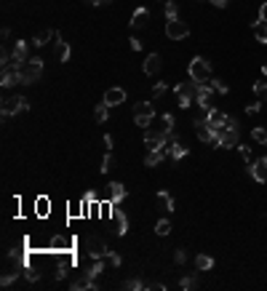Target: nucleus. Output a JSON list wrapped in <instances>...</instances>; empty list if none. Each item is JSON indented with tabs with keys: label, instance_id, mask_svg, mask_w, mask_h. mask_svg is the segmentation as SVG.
Here are the masks:
<instances>
[{
	"label": "nucleus",
	"instance_id": "49",
	"mask_svg": "<svg viewBox=\"0 0 267 291\" xmlns=\"http://www.w3.org/2000/svg\"><path fill=\"white\" fill-rule=\"evenodd\" d=\"M259 19L267 22V3H262V8H259Z\"/></svg>",
	"mask_w": 267,
	"mask_h": 291
},
{
	"label": "nucleus",
	"instance_id": "56",
	"mask_svg": "<svg viewBox=\"0 0 267 291\" xmlns=\"http://www.w3.org/2000/svg\"><path fill=\"white\" fill-rule=\"evenodd\" d=\"M198 3H203V0H198Z\"/></svg>",
	"mask_w": 267,
	"mask_h": 291
},
{
	"label": "nucleus",
	"instance_id": "54",
	"mask_svg": "<svg viewBox=\"0 0 267 291\" xmlns=\"http://www.w3.org/2000/svg\"><path fill=\"white\" fill-rule=\"evenodd\" d=\"M259 160H262V163H265V166H267V155H265V158H259Z\"/></svg>",
	"mask_w": 267,
	"mask_h": 291
},
{
	"label": "nucleus",
	"instance_id": "14",
	"mask_svg": "<svg viewBox=\"0 0 267 291\" xmlns=\"http://www.w3.org/2000/svg\"><path fill=\"white\" fill-rule=\"evenodd\" d=\"M102 102H105L107 107H118V105H123V102H126V91L123 88H107Z\"/></svg>",
	"mask_w": 267,
	"mask_h": 291
},
{
	"label": "nucleus",
	"instance_id": "12",
	"mask_svg": "<svg viewBox=\"0 0 267 291\" xmlns=\"http://www.w3.org/2000/svg\"><path fill=\"white\" fill-rule=\"evenodd\" d=\"M126 195H129V192H126V187L120 185V182H110V185H107V190H105V198H107V201H112V203L126 201Z\"/></svg>",
	"mask_w": 267,
	"mask_h": 291
},
{
	"label": "nucleus",
	"instance_id": "30",
	"mask_svg": "<svg viewBox=\"0 0 267 291\" xmlns=\"http://www.w3.org/2000/svg\"><path fill=\"white\" fill-rule=\"evenodd\" d=\"M53 248H59V254H62V251H72V248H75V238H72V235H67V238L56 240Z\"/></svg>",
	"mask_w": 267,
	"mask_h": 291
},
{
	"label": "nucleus",
	"instance_id": "2",
	"mask_svg": "<svg viewBox=\"0 0 267 291\" xmlns=\"http://www.w3.org/2000/svg\"><path fill=\"white\" fill-rule=\"evenodd\" d=\"M187 72H190V80H195V83H206L211 78V64H209V59H203V56H195L190 62V67H187Z\"/></svg>",
	"mask_w": 267,
	"mask_h": 291
},
{
	"label": "nucleus",
	"instance_id": "25",
	"mask_svg": "<svg viewBox=\"0 0 267 291\" xmlns=\"http://www.w3.org/2000/svg\"><path fill=\"white\" fill-rule=\"evenodd\" d=\"M53 56H56L59 62H67V59H70V46H67L62 38L56 40V48H53Z\"/></svg>",
	"mask_w": 267,
	"mask_h": 291
},
{
	"label": "nucleus",
	"instance_id": "18",
	"mask_svg": "<svg viewBox=\"0 0 267 291\" xmlns=\"http://www.w3.org/2000/svg\"><path fill=\"white\" fill-rule=\"evenodd\" d=\"M248 171H251V177L257 179L259 185H265V182H267V166L262 160H254L251 166H248Z\"/></svg>",
	"mask_w": 267,
	"mask_h": 291
},
{
	"label": "nucleus",
	"instance_id": "13",
	"mask_svg": "<svg viewBox=\"0 0 267 291\" xmlns=\"http://www.w3.org/2000/svg\"><path fill=\"white\" fill-rule=\"evenodd\" d=\"M112 222H115V230H118V235L123 238V235L129 233V214H126L123 209H112Z\"/></svg>",
	"mask_w": 267,
	"mask_h": 291
},
{
	"label": "nucleus",
	"instance_id": "26",
	"mask_svg": "<svg viewBox=\"0 0 267 291\" xmlns=\"http://www.w3.org/2000/svg\"><path fill=\"white\" fill-rule=\"evenodd\" d=\"M195 267L200 272L211 270V267H214V257H209V254H198V257H195Z\"/></svg>",
	"mask_w": 267,
	"mask_h": 291
},
{
	"label": "nucleus",
	"instance_id": "16",
	"mask_svg": "<svg viewBox=\"0 0 267 291\" xmlns=\"http://www.w3.org/2000/svg\"><path fill=\"white\" fill-rule=\"evenodd\" d=\"M19 83H24L22 70H8V72H3V80H0V86H3V88H14V86H19Z\"/></svg>",
	"mask_w": 267,
	"mask_h": 291
},
{
	"label": "nucleus",
	"instance_id": "23",
	"mask_svg": "<svg viewBox=\"0 0 267 291\" xmlns=\"http://www.w3.org/2000/svg\"><path fill=\"white\" fill-rule=\"evenodd\" d=\"M83 272H86V275L91 278V281H96V278H99L102 272H105V262H102V259H94V262H91Z\"/></svg>",
	"mask_w": 267,
	"mask_h": 291
},
{
	"label": "nucleus",
	"instance_id": "37",
	"mask_svg": "<svg viewBox=\"0 0 267 291\" xmlns=\"http://www.w3.org/2000/svg\"><path fill=\"white\" fill-rule=\"evenodd\" d=\"M168 233H171V222L168 219H160L155 224V235H168Z\"/></svg>",
	"mask_w": 267,
	"mask_h": 291
},
{
	"label": "nucleus",
	"instance_id": "28",
	"mask_svg": "<svg viewBox=\"0 0 267 291\" xmlns=\"http://www.w3.org/2000/svg\"><path fill=\"white\" fill-rule=\"evenodd\" d=\"M94 118H96V123H107V120H110V107L102 102V105L94 110Z\"/></svg>",
	"mask_w": 267,
	"mask_h": 291
},
{
	"label": "nucleus",
	"instance_id": "41",
	"mask_svg": "<svg viewBox=\"0 0 267 291\" xmlns=\"http://www.w3.org/2000/svg\"><path fill=\"white\" fill-rule=\"evenodd\" d=\"M22 275H24V281H27V283H35V281L40 278V272H35V270L24 267V272H22Z\"/></svg>",
	"mask_w": 267,
	"mask_h": 291
},
{
	"label": "nucleus",
	"instance_id": "35",
	"mask_svg": "<svg viewBox=\"0 0 267 291\" xmlns=\"http://www.w3.org/2000/svg\"><path fill=\"white\" fill-rule=\"evenodd\" d=\"M185 155H187V147H185L182 142H177V144L171 147V158H174V160H182Z\"/></svg>",
	"mask_w": 267,
	"mask_h": 291
},
{
	"label": "nucleus",
	"instance_id": "29",
	"mask_svg": "<svg viewBox=\"0 0 267 291\" xmlns=\"http://www.w3.org/2000/svg\"><path fill=\"white\" fill-rule=\"evenodd\" d=\"M51 35H53L51 29H40V32H35V35H32V43L40 48V46H46L48 40H51Z\"/></svg>",
	"mask_w": 267,
	"mask_h": 291
},
{
	"label": "nucleus",
	"instance_id": "27",
	"mask_svg": "<svg viewBox=\"0 0 267 291\" xmlns=\"http://www.w3.org/2000/svg\"><path fill=\"white\" fill-rule=\"evenodd\" d=\"M163 14H166V22L179 19V5H177V0H166V8H163Z\"/></svg>",
	"mask_w": 267,
	"mask_h": 291
},
{
	"label": "nucleus",
	"instance_id": "15",
	"mask_svg": "<svg viewBox=\"0 0 267 291\" xmlns=\"http://www.w3.org/2000/svg\"><path fill=\"white\" fill-rule=\"evenodd\" d=\"M160 53H150L147 59H144V64H142V72L144 75H158L160 72Z\"/></svg>",
	"mask_w": 267,
	"mask_h": 291
},
{
	"label": "nucleus",
	"instance_id": "24",
	"mask_svg": "<svg viewBox=\"0 0 267 291\" xmlns=\"http://www.w3.org/2000/svg\"><path fill=\"white\" fill-rule=\"evenodd\" d=\"M48 211H51V201H48L46 195H40L38 201H35V214H38L40 219H46V216H48Z\"/></svg>",
	"mask_w": 267,
	"mask_h": 291
},
{
	"label": "nucleus",
	"instance_id": "55",
	"mask_svg": "<svg viewBox=\"0 0 267 291\" xmlns=\"http://www.w3.org/2000/svg\"><path fill=\"white\" fill-rule=\"evenodd\" d=\"M262 72H265V75H267V64H265V67H262Z\"/></svg>",
	"mask_w": 267,
	"mask_h": 291
},
{
	"label": "nucleus",
	"instance_id": "19",
	"mask_svg": "<svg viewBox=\"0 0 267 291\" xmlns=\"http://www.w3.org/2000/svg\"><path fill=\"white\" fill-rule=\"evenodd\" d=\"M158 209L166 211V214H171V211H174V198H171V192H166V190L158 192Z\"/></svg>",
	"mask_w": 267,
	"mask_h": 291
},
{
	"label": "nucleus",
	"instance_id": "9",
	"mask_svg": "<svg viewBox=\"0 0 267 291\" xmlns=\"http://www.w3.org/2000/svg\"><path fill=\"white\" fill-rule=\"evenodd\" d=\"M238 139H240V131L238 129H219V136H216V147H238Z\"/></svg>",
	"mask_w": 267,
	"mask_h": 291
},
{
	"label": "nucleus",
	"instance_id": "53",
	"mask_svg": "<svg viewBox=\"0 0 267 291\" xmlns=\"http://www.w3.org/2000/svg\"><path fill=\"white\" fill-rule=\"evenodd\" d=\"M107 3H112V0H99V5H107Z\"/></svg>",
	"mask_w": 267,
	"mask_h": 291
},
{
	"label": "nucleus",
	"instance_id": "6",
	"mask_svg": "<svg viewBox=\"0 0 267 291\" xmlns=\"http://www.w3.org/2000/svg\"><path fill=\"white\" fill-rule=\"evenodd\" d=\"M174 91H177V102H179V107H185V110H187V107H190L192 102H195L198 83H195V80H190V86H187V83H179V86L174 88Z\"/></svg>",
	"mask_w": 267,
	"mask_h": 291
},
{
	"label": "nucleus",
	"instance_id": "46",
	"mask_svg": "<svg viewBox=\"0 0 267 291\" xmlns=\"http://www.w3.org/2000/svg\"><path fill=\"white\" fill-rule=\"evenodd\" d=\"M129 43H131V48H134V51H142V40H139V38H131Z\"/></svg>",
	"mask_w": 267,
	"mask_h": 291
},
{
	"label": "nucleus",
	"instance_id": "50",
	"mask_svg": "<svg viewBox=\"0 0 267 291\" xmlns=\"http://www.w3.org/2000/svg\"><path fill=\"white\" fill-rule=\"evenodd\" d=\"M209 3H214V5H216V8H224V5H227V3H230V0H209Z\"/></svg>",
	"mask_w": 267,
	"mask_h": 291
},
{
	"label": "nucleus",
	"instance_id": "11",
	"mask_svg": "<svg viewBox=\"0 0 267 291\" xmlns=\"http://www.w3.org/2000/svg\"><path fill=\"white\" fill-rule=\"evenodd\" d=\"M211 96H214V86H203V83H198V94H195V102L200 107H203V112L214 110L211 107Z\"/></svg>",
	"mask_w": 267,
	"mask_h": 291
},
{
	"label": "nucleus",
	"instance_id": "43",
	"mask_svg": "<svg viewBox=\"0 0 267 291\" xmlns=\"http://www.w3.org/2000/svg\"><path fill=\"white\" fill-rule=\"evenodd\" d=\"M174 262H177V265L187 262V251H185V248H177V251H174Z\"/></svg>",
	"mask_w": 267,
	"mask_h": 291
},
{
	"label": "nucleus",
	"instance_id": "8",
	"mask_svg": "<svg viewBox=\"0 0 267 291\" xmlns=\"http://www.w3.org/2000/svg\"><path fill=\"white\" fill-rule=\"evenodd\" d=\"M187 35H190V27H187L185 22H179V19L166 22V38L168 40H185Z\"/></svg>",
	"mask_w": 267,
	"mask_h": 291
},
{
	"label": "nucleus",
	"instance_id": "10",
	"mask_svg": "<svg viewBox=\"0 0 267 291\" xmlns=\"http://www.w3.org/2000/svg\"><path fill=\"white\" fill-rule=\"evenodd\" d=\"M27 62H29V56H27V43H24V40H16V46L11 48V64H14L16 70H22Z\"/></svg>",
	"mask_w": 267,
	"mask_h": 291
},
{
	"label": "nucleus",
	"instance_id": "42",
	"mask_svg": "<svg viewBox=\"0 0 267 291\" xmlns=\"http://www.w3.org/2000/svg\"><path fill=\"white\" fill-rule=\"evenodd\" d=\"M238 150H240V155H243V160L251 166L254 163V158H251V147H246V144H238Z\"/></svg>",
	"mask_w": 267,
	"mask_h": 291
},
{
	"label": "nucleus",
	"instance_id": "22",
	"mask_svg": "<svg viewBox=\"0 0 267 291\" xmlns=\"http://www.w3.org/2000/svg\"><path fill=\"white\" fill-rule=\"evenodd\" d=\"M251 32H254V38H257L259 43L267 46V22H262V19L254 22V24H251Z\"/></svg>",
	"mask_w": 267,
	"mask_h": 291
},
{
	"label": "nucleus",
	"instance_id": "52",
	"mask_svg": "<svg viewBox=\"0 0 267 291\" xmlns=\"http://www.w3.org/2000/svg\"><path fill=\"white\" fill-rule=\"evenodd\" d=\"M86 5H99V0H83Z\"/></svg>",
	"mask_w": 267,
	"mask_h": 291
},
{
	"label": "nucleus",
	"instance_id": "39",
	"mask_svg": "<svg viewBox=\"0 0 267 291\" xmlns=\"http://www.w3.org/2000/svg\"><path fill=\"white\" fill-rule=\"evenodd\" d=\"M107 262H110L112 267H120V262H123V257H120L118 251H107Z\"/></svg>",
	"mask_w": 267,
	"mask_h": 291
},
{
	"label": "nucleus",
	"instance_id": "48",
	"mask_svg": "<svg viewBox=\"0 0 267 291\" xmlns=\"http://www.w3.org/2000/svg\"><path fill=\"white\" fill-rule=\"evenodd\" d=\"M102 142H105V150H112V144H115L110 134H105V139H102Z\"/></svg>",
	"mask_w": 267,
	"mask_h": 291
},
{
	"label": "nucleus",
	"instance_id": "44",
	"mask_svg": "<svg viewBox=\"0 0 267 291\" xmlns=\"http://www.w3.org/2000/svg\"><path fill=\"white\" fill-rule=\"evenodd\" d=\"M163 94H166V83H155V86H153V96H155V99H160Z\"/></svg>",
	"mask_w": 267,
	"mask_h": 291
},
{
	"label": "nucleus",
	"instance_id": "31",
	"mask_svg": "<svg viewBox=\"0 0 267 291\" xmlns=\"http://www.w3.org/2000/svg\"><path fill=\"white\" fill-rule=\"evenodd\" d=\"M179 286H182V289H195V286H198V275H195V272H187V275H182V278H179Z\"/></svg>",
	"mask_w": 267,
	"mask_h": 291
},
{
	"label": "nucleus",
	"instance_id": "7",
	"mask_svg": "<svg viewBox=\"0 0 267 291\" xmlns=\"http://www.w3.org/2000/svg\"><path fill=\"white\" fill-rule=\"evenodd\" d=\"M22 75H24V83H35L40 75H43V59H29L27 64L22 67Z\"/></svg>",
	"mask_w": 267,
	"mask_h": 291
},
{
	"label": "nucleus",
	"instance_id": "5",
	"mask_svg": "<svg viewBox=\"0 0 267 291\" xmlns=\"http://www.w3.org/2000/svg\"><path fill=\"white\" fill-rule=\"evenodd\" d=\"M86 251H88L91 259H105L110 248H107V240L102 238V235H88L86 238Z\"/></svg>",
	"mask_w": 267,
	"mask_h": 291
},
{
	"label": "nucleus",
	"instance_id": "32",
	"mask_svg": "<svg viewBox=\"0 0 267 291\" xmlns=\"http://www.w3.org/2000/svg\"><path fill=\"white\" fill-rule=\"evenodd\" d=\"M251 139H254V142H259V144H267V129H265V126H254Z\"/></svg>",
	"mask_w": 267,
	"mask_h": 291
},
{
	"label": "nucleus",
	"instance_id": "21",
	"mask_svg": "<svg viewBox=\"0 0 267 291\" xmlns=\"http://www.w3.org/2000/svg\"><path fill=\"white\" fill-rule=\"evenodd\" d=\"M150 19V11L147 8H136L134 11V16H131V29H139V27H144Z\"/></svg>",
	"mask_w": 267,
	"mask_h": 291
},
{
	"label": "nucleus",
	"instance_id": "17",
	"mask_svg": "<svg viewBox=\"0 0 267 291\" xmlns=\"http://www.w3.org/2000/svg\"><path fill=\"white\" fill-rule=\"evenodd\" d=\"M206 118H209V126H211V129L219 131V129H224V126H227V118H230V115H224V112H219V110H209V112H206Z\"/></svg>",
	"mask_w": 267,
	"mask_h": 291
},
{
	"label": "nucleus",
	"instance_id": "3",
	"mask_svg": "<svg viewBox=\"0 0 267 291\" xmlns=\"http://www.w3.org/2000/svg\"><path fill=\"white\" fill-rule=\"evenodd\" d=\"M195 134H198V139H200L203 144H216L219 131L211 129V126H209V118H206V112H203V115H198V118H195Z\"/></svg>",
	"mask_w": 267,
	"mask_h": 291
},
{
	"label": "nucleus",
	"instance_id": "33",
	"mask_svg": "<svg viewBox=\"0 0 267 291\" xmlns=\"http://www.w3.org/2000/svg\"><path fill=\"white\" fill-rule=\"evenodd\" d=\"M254 94H257L259 102H267V80H259L257 86H254Z\"/></svg>",
	"mask_w": 267,
	"mask_h": 291
},
{
	"label": "nucleus",
	"instance_id": "45",
	"mask_svg": "<svg viewBox=\"0 0 267 291\" xmlns=\"http://www.w3.org/2000/svg\"><path fill=\"white\" fill-rule=\"evenodd\" d=\"M14 281H16V275H14V272H5V275H3V281H0V283H3L5 289H8V286H11V283H14Z\"/></svg>",
	"mask_w": 267,
	"mask_h": 291
},
{
	"label": "nucleus",
	"instance_id": "34",
	"mask_svg": "<svg viewBox=\"0 0 267 291\" xmlns=\"http://www.w3.org/2000/svg\"><path fill=\"white\" fill-rule=\"evenodd\" d=\"M160 123H163V129H166V131H174V126H177V118H174L171 112H163Z\"/></svg>",
	"mask_w": 267,
	"mask_h": 291
},
{
	"label": "nucleus",
	"instance_id": "38",
	"mask_svg": "<svg viewBox=\"0 0 267 291\" xmlns=\"http://www.w3.org/2000/svg\"><path fill=\"white\" fill-rule=\"evenodd\" d=\"M123 289H129V291H142V289H147L142 281H136V278H129V281L123 283Z\"/></svg>",
	"mask_w": 267,
	"mask_h": 291
},
{
	"label": "nucleus",
	"instance_id": "1",
	"mask_svg": "<svg viewBox=\"0 0 267 291\" xmlns=\"http://www.w3.org/2000/svg\"><path fill=\"white\" fill-rule=\"evenodd\" d=\"M153 118H155V105L153 102H136V105H134V120H136L139 129H150Z\"/></svg>",
	"mask_w": 267,
	"mask_h": 291
},
{
	"label": "nucleus",
	"instance_id": "40",
	"mask_svg": "<svg viewBox=\"0 0 267 291\" xmlns=\"http://www.w3.org/2000/svg\"><path fill=\"white\" fill-rule=\"evenodd\" d=\"M211 86H214L216 94H230V88L224 86V80H219V78H214V80H211Z\"/></svg>",
	"mask_w": 267,
	"mask_h": 291
},
{
	"label": "nucleus",
	"instance_id": "36",
	"mask_svg": "<svg viewBox=\"0 0 267 291\" xmlns=\"http://www.w3.org/2000/svg\"><path fill=\"white\" fill-rule=\"evenodd\" d=\"M112 163H115V158H112V150H107L105 158H102V174H107L112 168Z\"/></svg>",
	"mask_w": 267,
	"mask_h": 291
},
{
	"label": "nucleus",
	"instance_id": "51",
	"mask_svg": "<svg viewBox=\"0 0 267 291\" xmlns=\"http://www.w3.org/2000/svg\"><path fill=\"white\" fill-rule=\"evenodd\" d=\"M227 129H238V120H235V118H227Z\"/></svg>",
	"mask_w": 267,
	"mask_h": 291
},
{
	"label": "nucleus",
	"instance_id": "20",
	"mask_svg": "<svg viewBox=\"0 0 267 291\" xmlns=\"http://www.w3.org/2000/svg\"><path fill=\"white\" fill-rule=\"evenodd\" d=\"M94 289H99V286H96V281H91L86 272H83L75 283H72V291H94Z\"/></svg>",
	"mask_w": 267,
	"mask_h": 291
},
{
	"label": "nucleus",
	"instance_id": "4",
	"mask_svg": "<svg viewBox=\"0 0 267 291\" xmlns=\"http://www.w3.org/2000/svg\"><path fill=\"white\" fill-rule=\"evenodd\" d=\"M29 110L27 96H5L3 99V118H14V115H22Z\"/></svg>",
	"mask_w": 267,
	"mask_h": 291
},
{
	"label": "nucleus",
	"instance_id": "47",
	"mask_svg": "<svg viewBox=\"0 0 267 291\" xmlns=\"http://www.w3.org/2000/svg\"><path fill=\"white\" fill-rule=\"evenodd\" d=\"M259 107H262V105H259V102H254V105H248V107H246V112H248V115H254V112H259Z\"/></svg>",
	"mask_w": 267,
	"mask_h": 291
}]
</instances>
